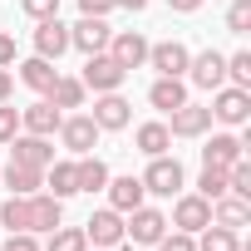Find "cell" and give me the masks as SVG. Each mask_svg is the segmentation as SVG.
<instances>
[{
    "instance_id": "cell-1",
    "label": "cell",
    "mask_w": 251,
    "mask_h": 251,
    "mask_svg": "<svg viewBox=\"0 0 251 251\" xmlns=\"http://www.w3.org/2000/svg\"><path fill=\"white\" fill-rule=\"evenodd\" d=\"M212 123H226V128H246L251 118V89H236V84H222L212 89Z\"/></svg>"
},
{
    "instance_id": "cell-2",
    "label": "cell",
    "mask_w": 251,
    "mask_h": 251,
    "mask_svg": "<svg viewBox=\"0 0 251 251\" xmlns=\"http://www.w3.org/2000/svg\"><path fill=\"white\" fill-rule=\"evenodd\" d=\"M182 187H187V173H182L177 158H168V153L148 158V173H143V192L148 197H177Z\"/></svg>"
},
{
    "instance_id": "cell-3",
    "label": "cell",
    "mask_w": 251,
    "mask_h": 251,
    "mask_svg": "<svg viewBox=\"0 0 251 251\" xmlns=\"http://www.w3.org/2000/svg\"><path fill=\"white\" fill-rule=\"evenodd\" d=\"M163 231H168V212H158V207H148V202L123 217V241H128V246H158Z\"/></svg>"
},
{
    "instance_id": "cell-4",
    "label": "cell",
    "mask_w": 251,
    "mask_h": 251,
    "mask_svg": "<svg viewBox=\"0 0 251 251\" xmlns=\"http://www.w3.org/2000/svg\"><path fill=\"white\" fill-rule=\"evenodd\" d=\"M123 79H128V69H118L108 50H103V54H84V74H79L84 89H94V94H113V89H123Z\"/></svg>"
},
{
    "instance_id": "cell-5",
    "label": "cell",
    "mask_w": 251,
    "mask_h": 251,
    "mask_svg": "<svg viewBox=\"0 0 251 251\" xmlns=\"http://www.w3.org/2000/svg\"><path fill=\"white\" fill-rule=\"evenodd\" d=\"M108 40H113V25L103 15H79L69 25V50H79V54H103Z\"/></svg>"
},
{
    "instance_id": "cell-6",
    "label": "cell",
    "mask_w": 251,
    "mask_h": 251,
    "mask_svg": "<svg viewBox=\"0 0 251 251\" xmlns=\"http://www.w3.org/2000/svg\"><path fill=\"white\" fill-rule=\"evenodd\" d=\"M168 226H177V231H192V236H197L202 226H212V202H207L202 192H187V187H182V192L173 197V222H168Z\"/></svg>"
},
{
    "instance_id": "cell-7",
    "label": "cell",
    "mask_w": 251,
    "mask_h": 251,
    "mask_svg": "<svg viewBox=\"0 0 251 251\" xmlns=\"http://www.w3.org/2000/svg\"><path fill=\"white\" fill-rule=\"evenodd\" d=\"M148 45H153V40H148L143 30H113L108 54H113V64H118V69H128V74H133V69H143V64H148Z\"/></svg>"
},
{
    "instance_id": "cell-8",
    "label": "cell",
    "mask_w": 251,
    "mask_h": 251,
    "mask_svg": "<svg viewBox=\"0 0 251 251\" xmlns=\"http://www.w3.org/2000/svg\"><path fill=\"white\" fill-rule=\"evenodd\" d=\"M59 143L69 148V158L94 153V143H99V123H94L89 113H64V118H59Z\"/></svg>"
},
{
    "instance_id": "cell-9",
    "label": "cell",
    "mask_w": 251,
    "mask_h": 251,
    "mask_svg": "<svg viewBox=\"0 0 251 251\" xmlns=\"http://www.w3.org/2000/svg\"><path fill=\"white\" fill-rule=\"evenodd\" d=\"M94 123H99V133H118V128H128L133 123V103L123 99L118 89L113 94H94V113H89Z\"/></svg>"
},
{
    "instance_id": "cell-10",
    "label": "cell",
    "mask_w": 251,
    "mask_h": 251,
    "mask_svg": "<svg viewBox=\"0 0 251 251\" xmlns=\"http://www.w3.org/2000/svg\"><path fill=\"white\" fill-rule=\"evenodd\" d=\"M182 79L197 84V89H207V94L222 89V84H226V54H222V50H202V54H192Z\"/></svg>"
},
{
    "instance_id": "cell-11",
    "label": "cell",
    "mask_w": 251,
    "mask_h": 251,
    "mask_svg": "<svg viewBox=\"0 0 251 251\" xmlns=\"http://www.w3.org/2000/svg\"><path fill=\"white\" fill-rule=\"evenodd\" d=\"M5 148H10V163H20V168H40L45 173L54 163V138H40V133H15Z\"/></svg>"
},
{
    "instance_id": "cell-12",
    "label": "cell",
    "mask_w": 251,
    "mask_h": 251,
    "mask_svg": "<svg viewBox=\"0 0 251 251\" xmlns=\"http://www.w3.org/2000/svg\"><path fill=\"white\" fill-rule=\"evenodd\" d=\"M168 133H173V138H207V133H212V108L187 99L182 108L168 113Z\"/></svg>"
},
{
    "instance_id": "cell-13",
    "label": "cell",
    "mask_w": 251,
    "mask_h": 251,
    "mask_svg": "<svg viewBox=\"0 0 251 251\" xmlns=\"http://www.w3.org/2000/svg\"><path fill=\"white\" fill-rule=\"evenodd\" d=\"M187 59H192V50H187L182 40H158V45H148V69H158V74H168V79H182V74H187Z\"/></svg>"
},
{
    "instance_id": "cell-14",
    "label": "cell",
    "mask_w": 251,
    "mask_h": 251,
    "mask_svg": "<svg viewBox=\"0 0 251 251\" xmlns=\"http://www.w3.org/2000/svg\"><path fill=\"white\" fill-rule=\"evenodd\" d=\"M25 217H30V231H35V236H40V231L50 236V231L64 222V202H59V197H50V192L40 187V192H30V197H25Z\"/></svg>"
},
{
    "instance_id": "cell-15",
    "label": "cell",
    "mask_w": 251,
    "mask_h": 251,
    "mask_svg": "<svg viewBox=\"0 0 251 251\" xmlns=\"http://www.w3.org/2000/svg\"><path fill=\"white\" fill-rule=\"evenodd\" d=\"M35 54L40 59H54V64H59V54H69V25L59 15L35 20Z\"/></svg>"
},
{
    "instance_id": "cell-16",
    "label": "cell",
    "mask_w": 251,
    "mask_h": 251,
    "mask_svg": "<svg viewBox=\"0 0 251 251\" xmlns=\"http://www.w3.org/2000/svg\"><path fill=\"white\" fill-rule=\"evenodd\" d=\"M84 236H89V246H103V251H113V246L123 241V212H113V207H99V212L84 222Z\"/></svg>"
},
{
    "instance_id": "cell-17",
    "label": "cell",
    "mask_w": 251,
    "mask_h": 251,
    "mask_svg": "<svg viewBox=\"0 0 251 251\" xmlns=\"http://www.w3.org/2000/svg\"><path fill=\"white\" fill-rule=\"evenodd\" d=\"M59 118H64V108H54L50 99H40V103L20 108V133H40V138H54V133H59Z\"/></svg>"
},
{
    "instance_id": "cell-18",
    "label": "cell",
    "mask_w": 251,
    "mask_h": 251,
    "mask_svg": "<svg viewBox=\"0 0 251 251\" xmlns=\"http://www.w3.org/2000/svg\"><path fill=\"white\" fill-rule=\"evenodd\" d=\"M103 192H108V207H113V212H123V217H128L133 207H143V202H148L143 177H133V173H128V177H108V187H103Z\"/></svg>"
},
{
    "instance_id": "cell-19",
    "label": "cell",
    "mask_w": 251,
    "mask_h": 251,
    "mask_svg": "<svg viewBox=\"0 0 251 251\" xmlns=\"http://www.w3.org/2000/svg\"><path fill=\"white\" fill-rule=\"evenodd\" d=\"M246 158V143L226 128V133H212L207 138V148H202V163H212V168H231V163H241Z\"/></svg>"
},
{
    "instance_id": "cell-20",
    "label": "cell",
    "mask_w": 251,
    "mask_h": 251,
    "mask_svg": "<svg viewBox=\"0 0 251 251\" xmlns=\"http://www.w3.org/2000/svg\"><path fill=\"white\" fill-rule=\"evenodd\" d=\"M133 148H138L143 158H158V153H168V148H173L168 123H163V118H148V123H138V128H133Z\"/></svg>"
},
{
    "instance_id": "cell-21",
    "label": "cell",
    "mask_w": 251,
    "mask_h": 251,
    "mask_svg": "<svg viewBox=\"0 0 251 251\" xmlns=\"http://www.w3.org/2000/svg\"><path fill=\"white\" fill-rule=\"evenodd\" d=\"M148 103H153L158 113L182 108V103H187V79H168V74H158V79H153V89H148Z\"/></svg>"
},
{
    "instance_id": "cell-22",
    "label": "cell",
    "mask_w": 251,
    "mask_h": 251,
    "mask_svg": "<svg viewBox=\"0 0 251 251\" xmlns=\"http://www.w3.org/2000/svg\"><path fill=\"white\" fill-rule=\"evenodd\" d=\"M45 192H50V197H59V202H69V197L79 192V177H74V158H54V163L45 168Z\"/></svg>"
},
{
    "instance_id": "cell-23",
    "label": "cell",
    "mask_w": 251,
    "mask_h": 251,
    "mask_svg": "<svg viewBox=\"0 0 251 251\" xmlns=\"http://www.w3.org/2000/svg\"><path fill=\"white\" fill-rule=\"evenodd\" d=\"M0 182H5V192H10V197H30V192H40V187H45V173H40V168L5 163V168H0Z\"/></svg>"
},
{
    "instance_id": "cell-24",
    "label": "cell",
    "mask_w": 251,
    "mask_h": 251,
    "mask_svg": "<svg viewBox=\"0 0 251 251\" xmlns=\"http://www.w3.org/2000/svg\"><path fill=\"white\" fill-rule=\"evenodd\" d=\"M15 69H20V84H25V89H35L40 99L50 94V84H54V74H59V69H54V59H40V54H30V59H20Z\"/></svg>"
},
{
    "instance_id": "cell-25",
    "label": "cell",
    "mask_w": 251,
    "mask_h": 251,
    "mask_svg": "<svg viewBox=\"0 0 251 251\" xmlns=\"http://www.w3.org/2000/svg\"><path fill=\"white\" fill-rule=\"evenodd\" d=\"M212 222L236 231V226H246V222H251V202H246V197H231V192H222V197L212 202Z\"/></svg>"
},
{
    "instance_id": "cell-26",
    "label": "cell",
    "mask_w": 251,
    "mask_h": 251,
    "mask_svg": "<svg viewBox=\"0 0 251 251\" xmlns=\"http://www.w3.org/2000/svg\"><path fill=\"white\" fill-rule=\"evenodd\" d=\"M54 108H84V99H89V89L74 79V74H54V84H50V94H45Z\"/></svg>"
},
{
    "instance_id": "cell-27",
    "label": "cell",
    "mask_w": 251,
    "mask_h": 251,
    "mask_svg": "<svg viewBox=\"0 0 251 251\" xmlns=\"http://www.w3.org/2000/svg\"><path fill=\"white\" fill-rule=\"evenodd\" d=\"M74 177H79V192H103L108 187V163L84 153V158H74Z\"/></svg>"
},
{
    "instance_id": "cell-28",
    "label": "cell",
    "mask_w": 251,
    "mask_h": 251,
    "mask_svg": "<svg viewBox=\"0 0 251 251\" xmlns=\"http://www.w3.org/2000/svg\"><path fill=\"white\" fill-rule=\"evenodd\" d=\"M197 251H241V236L231 231V226H202L197 231Z\"/></svg>"
},
{
    "instance_id": "cell-29",
    "label": "cell",
    "mask_w": 251,
    "mask_h": 251,
    "mask_svg": "<svg viewBox=\"0 0 251 251\" xmlns=\"http://www.w3.org/2000/svg\"><path fill=\"white\" fill-rule=\"evenodd\" d=\"M45 251H89V236H84V226H54L50 231V241H45Z\"/></svg>"
},
{
    "instance_id": "cell-30",
    "label": "cell",
    "mask_w": 251,
    "mask_h": 251,
    "mask_svg": "<svg viewBox=\"0 0 251 251\" xmlns=\"http://www.w3.org/2000/svg\"><path fill=\"white\" fill-rule=\"evenodd\" d=\"M197 192H202L207 202H217V197L226 192V168H212V163H202V173H197Z\"/></svg>"
},
{
    "instance_id": "cell-31",
    "label": "cell",
    "mask_w": 251,
    "mask_h": 251,
    "mask_svg": "<svg viewBox=\"0 0 251 251\" xmlns=\"http://www.w3.org/2000/svg\"><path fill=\"white\" fill-rule=\"evenodd\" d=\"M226 84H236V89H251V54H246V50L226 54Z\"/></svg>"
},
{
    "instance_id": "cell-32",
    "label": "cell",
    "mask_w": 251,
    "mask_h": 251,
    "mask_svg": "<svg viewBox=\"0 0 251 251\" xmlns=\"http://www.w3.org/2000/svg\"><path fill=\"white\" fill-rule=\"evenodd\" d=\"M226 30L231 35H246L251 30V0H231V5H226Z\"/></svg>"
},
{
    "instance_id": "cell-33",
    "label": "cell",
    "mask_w": 251,
    "mask_h": 251,
    "mask_svg": "<svg viewBox=\"0 0 251 251\" xmlns=\"http://www.w3.org/2000/svg\"><path fill=\"white\" fill-rule=\"evenodd\" d=\"M158 251H197V236L173 226V231H163V236H158Z\"/></svg>"
},
{
    "instance_id": "cell-34",
    "label": "cell",
    "mask_w": 251,
    "mask_h": 251,
    "mask_svg": "<svg viewBox=\"0 0 251 251\" xmlns=\"http://www.w3.org/2000/svg\"><path fill=\"white\" fill-rule=\"evenodd\" d=\"M20 133V108H10V103H0V148H5L10 138Z\"/></svg>"
},
{
    "instance_id": "cell-35",
    "label": "cell",
    "mask_w": 251,
    "mask_h": 251,
    "mask_svg": "<svg viewBox=\"0 0 251 251\" xmlns=\"http://www.w3.org/2000/svg\"><path fill=\"white\" fill-rule=\"evenodd\" d=\"M0 251H45V246H40V236H35V231H10Z\"/></svg>"
},
{
    "instance_id": "cell-36",
    "label": "cell",
    "mask_w": 251,
    "mask_h": 251,
    "mask_svg": "<svg viewBox=\"0 0 251 251\" xmlns=\"http://www.w3.org/2000/svg\"><path fill=\"white\" fill-rule=\"evenodd\" d=\"M20 10L30 20H50V15H59V0H20Z\"/></svg>"
},
{
    "instance_id": "cell-37",
    "label": "cell",
    "mask_w": 251,
    "mask_h": 251,
    "mask_svg": "<svg viewBox=\"0 0 251 251\" xmlns=\"http://www.w3.org/2000/svg\"><path fill=\"white\" fill-rule=\"evenodd\" d=\"M113 10H118L113 0H79V15H103V20H108Z\"/></svg>"
},
{
    "instance_id": "cell-38",
    "label": "cell",
    "mask_w": 251,
    "mask_h": 251,
    "mask_svg": "<svg viewBox=\"0 0 251 251\" xmlns=\"http://www.w3.org/2000/svg\"><path fill=\"white\" fill-rule=\"evenodd\" d=\"M10 64H15V35L0 30V69H10Z\"/></svg>"
},
{
    "instance_id": "cell-39",
    "label": "cell",
    "mask_w": 251,
    "mask_h": 251,
    "mask_svg": "<svg viewBox=\"0 0 251 251\" xmlns=\"http://www.w3.org/2000/svg\"><path fill=\"white\" fill-rule=\"evenodd\" d=\"M10 94H15V74L0 69V103H10Z\"/></svg>"
},
{
    "instance_id": "cell-40",
    "label": "cell",
    "mask_w": 251,
    "mask_h": 251,
    "mask_svg": "<svg viewBox=\"0 0 251 251\" xmlns=\"http://www.w3.org/2000/svg\"><path fill=\"white\" fill-rule=\"evenodd\" d=\"M168 10H177V15H192V10H202V0H168Z\"/></svg>"
},
{
    "instance_id": "cell-41",
    "label": "cell",
    "mask_w": 251,
    "mask_h": 251,
    "mask_svg": "<svg viewBox=\"0 0 251 251\" xmlns=\"http://www.w3.org/2000/svg\"><path fill=\"white\" fill-rule=\"evenodd\" d=\"M113 5H118V10H133V15H138V10H148V0H113Z\"/></svg>"
},
{
    "instance_id": "cell-42",
    "label": "cell",
    "mask_w": 251,
    "mask_h": 251,
    "mask_svg": "<svg viewBox=\"0 0 251 251\" xmlns=\"http://www.w3.org/2000/svg\"><path fill=\"white\" fill-rule=\"evenodd\" d=\"M89 251H103V246H89Z\"/></svg>"
}]
</instances>
